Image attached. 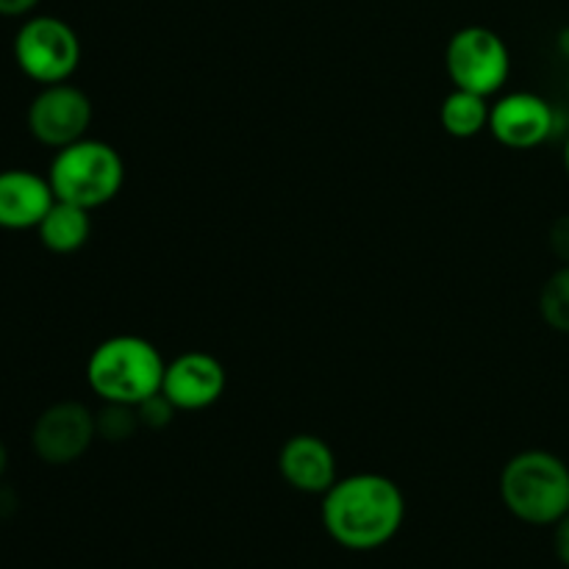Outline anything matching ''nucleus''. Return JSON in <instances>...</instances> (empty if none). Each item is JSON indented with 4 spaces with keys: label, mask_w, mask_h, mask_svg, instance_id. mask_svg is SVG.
Here are the masks:
<instances>
[{
    "label": "nucleus",
    "mask_w": 569,
    "mask_h": 569,
    "mask_svg": "<svg viewBox=\"0 0 569 569\" xmlns=\"http://www.w3.org/2000/svg\"><path fill=\"white\" fill-rule=\"evenodd\" d=\"M322 528L345 550L367 553L392 542L406 520V498L398 483L378 472L339 478L320 506Z\"/></svg>",
    "instance_id": "obj_1"
},
{
    "label": "nucleus",
    "mask_w": 569,
    "mask_h": 569,
    "mask_svg": "<svg viewBox=\"0 0 569 569\" xmlns=\"http://www.w3.org/2000/svg\"><path fill=\"white\" fill-rule=\"evenodd\" d=\"M164 359L153 342L133 333L103 339L87 361V383L103 403L137 406L161 392Z\"/></svg>",
    "instance_id": "obj_2"
},
{
    "label": "nucleus",
    "mask_w": 569,
    "mask_h": 569,
    "mask_svg": "<svg viewBox=\"0 0 569 569\" xmlns=\"http://www.w3.org/2000/svg\"><path fill=\"white\" fill-rule=\"evenodd\" d=\"M500 500L528 526H556L569 511V467L548 450H522L500 472Z\"/></svg>",
    "instance_id": "obj_3"
},
{
    "label": "nucleus",
    "mask_w": 569,
    "mask_h": 569,
    "mask_svg": "<svg viewBox=\"0 0 569 569\" xmlns=\"http://www.w3.org/2000/svg\"><path fill=\"white\" fill-rule=\"evenodd\" d=\"M48 181L53 187L56 200H67V203L92 211L111 203L120 194L122 181H126V164L109 142L83 137L56 150Z\"/></svg>",
    "instance_id": "obj_4"
},
{
    "label": "nucleus",
    "mask_w": 569,
    "mask_h": 569,
    "mask_svg": "<svg viewBox=\"0 0 569 569\" xmlns=\"http://www.w3.org/2000/svg\"><path fill=\"white\" fill-rule=\"evenodd\" d=\"M14 61L22 76L42 87L64 83L81 64V39L61 17L33 14L17 28Z\"/></svg>",
    "instance_id": "obj_5"
},
{
    "label": "nucleus",
    "mask_w": 569,
    "mask_h": 569,
    "mask_svg": "<svg viewBox=\"0 0 569 569\" xmlns=\"http://www.w3.org/2000/svg\"><path fill=\"white\" fill-rule=\"evenodd\" d=\"M445 67L456 89L489 98L509 81L511 53L492 28L467 26L450 37L445 48Z\"/></svg>",
    "instance_id": "obj_6"
},
{
    "label": "nucleus",
    "mask_w": 569,
    "mask_h": 569,
    "mask_svg": "<svg viewBox=\"0 0 569 569\" xmlns=\"http://www.w3.org/2000/svg\"><path fill=\"white\" fill-rule=\"evenodd\" d=\"M92 126V100L72 83H50L28 106V131L44 148L61 150L87 137Z\"/></svg>",
    "instance_id": "obj_7"
},
{
    "label": "nucleus",
    "mask_w": 569,
    "mask_h": 569,
    "mask_svg": "<svg viewBox=\"0 0 569 569\" xmlns=\"http://www.w3.org/2000/svg\"><path fill=\"white\" fill-rule=\"evenodd\" d=\"M98 439L94 415L78 400L48 406L31 428V448L44 465L64 467L81 459Z\"/></svg>",
    "instance_id": "obj_8"
},
{
    "label": "nucleus",
    "mask_w": 569,
    "mask_h": 569,
    "mask_svg": "<svg viewBox=\"0 0 569 569\" xmlns=\"http://www.w3.org/2000/svg\"><path fill=\"white\" fill-rule=\"evenodd\" d=\"M489 131L509 150H533L556 131V109L533 92H511L489 111Z\"/></svg>",
    "instance_id": "obj_9"
},
{
    "label": "nucleus",
    "mask_w": 569,
    "mask_h": 569,
    "mask_svg": "<svg viewBox=\"0 0 569 569\" xmlns=\"http://www.w3.org/2000/svg\"><path fill=\"white\" fill-rule=\"evenodd\" d=\"M161 392L178 411H203L226 392V367L203 350H189L164 367Z\"/></svg>",
    "instance_id": "obj_10"
},
{
    "label": "nucleus",
    "mask_w": 569,
    "mask_h": 569,
    "mask_svg": "<svg viewBox=\"0 0 569 569\" xmlns=\"http://www.w3.org/2000/svg\"><path fill=\"white\" fill-rule=\"evenodd\" d=\"M53 203L56 194L48 176L22 167L0 170V228L6 231L39 228Z\"/></svg>",
    "instance_id": "obj_11"
},
{
    "label": "nucleus",
    "mask_w": 569,
    "mask_h": 569,
    "mask_svg": "<svg viewBox=\"0 0 569 569\" xmlns=\"http://www.w3.org/2000/svg\"><path fill=\"white\" fill-rule=\"evenodd\" d=\"M278 470L289 487L303 495H326L339 481L331 445L311 433H298L283 442L278 453Z\"/></svg>",
    "instance_id": "obj_12"
},
{
    "label": "nucleus",
    "mask_w": 569,
    "mask_h": 569,
    "mask_svg": "<svg viewBox=\"0 0 569 569\" xmlns=\"http://www.w3.org/2000/svg\"><path fill=\"white\" fill-rule=\"evenodd\" d=\"M39 242L50 250V253H76L89 242L92 233V220H89V209H81L67 200H56L44 220L37 228Z\"/></svg>",
    "instance_id": "obj_13"
},
{
    "label": "nucleus",
    "mask_w": 569,
    "mask_h": 569,
    "mask_svg": "<svg viewBox=\"0 0 569 569\" xmlns=\"http://www.w3.org/2000/svg\"><path fill=\"white\" fill-rule=\"evenodd\" d=\"M489 98L478 92H467V89H456L442 100L439 109V120L442 128L456 139H472L489 128Z\"/></svg>",
    "instance_id": "obj_14"
},
{
    "label": "nucleus",
    "mask_w": 569,
    "mask_h": 569,
    "mask_svg": "<svg viewBox=\"0 0 569 569\" xmlns=\"http://www.w3.org/2000/svg\"><path fill=\"white\" fill-rule=\"evenodd\" d=\"M539 311L553 331L569 333V264H561L545 281L542 295H539Z\"/></svg>",
    "instance_id": "obj_15"
},
{
    "label": "nucleus",
    "mask_w": 569,
    "mask_h": 569,
    "mask_svg": "<svg viewBox=\"0 0 569 569\" xmlns=\"http://www.w3.org/2000/svg\"><path fill=\"white\" fill-rule=\"evenodd\" d=\"M94 426H98L100 439L117 445V442H126V439H131L142 422H139V417H137V406L106 403V409L94 415Z\"/></svg>",
    "instance_id": "obj_16"
},
{
    "label": "nucleus",
    "mask_w": 569,
    "mask_h": 569,
    "mask_svg": "<svg viewBox=\"0 0 569 569\" xmlns=\"http://www.w3.org/2000/svg\"><path fill=\"white\" fill-rule=\"evenodd\" d=\"M176 415H178V409L172 406V400L167 398L164 392H156V395H150V398H144L142 403H137L139 422H142L144 428H153V431L170 426L172 417Z\"/></svg>",
    "instance_id": "obj_17"
},
{
    "label": "nucleus",
    "mask_w": 569,
    "mask_h": 569,
    "mask_svg": "<svg viewBox=\"0 0 569 569\" xmlns=\"http://www.w3.org/2000/svg\"><path fill=\"white\" fill-rule=\"evenodd\" d=\"M548 244L561 264H569V214H561L559 220H553L548 233Z\"/></svg>",
    "instance_id": "obj_18"
},
{
    "label": "nucleus",
    "mask_w": 569,
    "mask_h": 569,
    "mask_svg": "<svg viewBox=\"0 0 569 569\" xmlns=\"http://www.w3.org/2000/svg\"><path fill=\"white\" fill-rule=\"evenodd\" d=\"M553 550L556 559L569 569V511L553 526Z\"/></svg>",
    "instance_id": "obj_19"
},
{
    "label": "nucleus",
    "mask_w": 569,
    "mask_h": 569,
    "mask_svg": "<svg viewBox=\"0 0 569 569\" xmlns=\"http://www.w3.org/2000/svg\"><path fill=\"white\" fill-rule=\"evenodd\" d=\"M39 6V0H0V17H26Z\"/></svg>",
    "instance_id": "obj_20"
},
{
    "label": "nucleus",
    "mask_w": 569,
    "mask_h": 569,
    "mask_svg": "<svg viewBox=\"0 0 569 569\" xmlns=\"http://www.w3.org/2000/svg\"><path fill=\"white\" fill-rule=\"evenodd\" d=\"M6 467H9V450H6L3 439H0V478H3Z\"/></svg>",
    "instance_id": "obj_21"
},
{
    "label": "nucleus",
    "mask_w": 569,
    "mask_h": 569,
    "mask_svg": "<svg viewBox=\"0 0 569 569\" xmlns=\"http://www.w3.org/2000/svg\"><path fill=\"white\" fill-rule=\"evenodd\" d=\"M559 50L569 59V28H565V31L559 33Z\"/></svg>",
    "instance_id": "obj_22"
},
{
    "label": "nucleus",
    "mask_w": 569,
    "mask_h": 569,
    "mask_svg": "<svg viewBox=\"0 0 569 569\" xmlns=\"http://www.w3.org/2000/svg\"><path fill=\"white\" fill-rule=\"evenodd\" d=\"M561 159H565V170H567V176H569V133H567V139H565V153H561Z\"/></svg>",
    "instance_id": "obj_23"
},
{
    "label": "nucleus",
    "mask_w": 569,
    "mask_h": 569,
    "mask_svg": "<svg viewBox=\"0 0 569 569\" xmlns=\"http://www.w3.org/2000/svg\"><path fill=\"white\" fill-rule=\"evenodd\" d=\"M567 87H569V76H567Z\"/></svg>",
    "instance_id": "obj_24"
}]
</instances>
